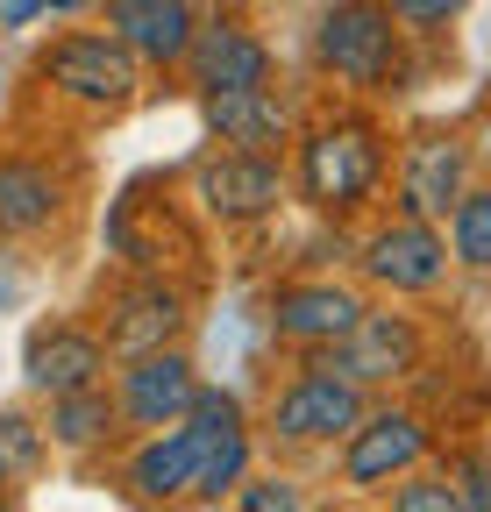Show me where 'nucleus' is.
<instances>
[{
	"mask_svg": "<svg viewBox=\"0 0 491 512\" xmlns=\"http://www.w3.org/2000/svg\"><path fill=\"white\" fill-rule=\"evenodd\" d=\"M36 86L57 93V100H72V107H93V114H121L136 93H143V72L150 64L121 43L107 22L100 29H65V36H50L36 50Z\"/></svg>",
	"mask_w": 491,
	"mask_h": 512,
	"instance_id": "3",
	"label": "nucleus"
},
{
	"mask_svg": "<svg viewBox=\"0 0 491 512\" xmlns=\"http://www.w3.org/2000/svg\"><path fill=\"white\" fill-rule=\"evenodd\" d=\"M93 0H43V15H86Z\"/></svg>",
	"mask_w": 491,
	"mask_h": 512,
	"instance_id": "27",
	"label": "nucleus"
},
{
	"mask_svg": "<svg viewBox=\"0 0 491 512\" xmlns=\"http://www.w3.org/2000/svg\"><path fill=\"white\" fill-rule=\"evenodd\" d=\"M200 121L207 136L228 143V150H264V157H285L299 121L292 107L278 100V86H228V93H200Z\"/></svg>",
	"mask_w": 491,
	"mask_h": 512,
	"instance_id": "16",
	"label": "nucleus"
},
{
	"mask_svg": "<svg viewBox=\"0 0 491 512\" xmlns=\"http://www.w3.org/2000/svg\"><path fill=\"white\" fill-rule=\"evenodd\" d=\"M385 178H392V136L363 107H335L292 136V200L328 228H349L356 214H371Z\"/></svg>",
	"mask_w": 491,
	"mask_h": 512,
	"instance_id": "1",
	"label": "nucleus"
},
{
	"mask_svg": "<svg viewBox=\"0 0 491 512\" xmlns=\"http://www.w3.org/2000/svg\"><path fill=\"white\" fill-rule=\"evenodd\" d=\"M356 271L371 278L385 299H427L442 292L456 256H449V228L442 221H420V214H385L356 235Z\"/></svg>",
	"mask_w": 491,
	"mask_h": 512,
	"instance_id": "7",
	"label": "nucleus"
},
{
	"mask_svg": "<svg viewBox=\"0 0 491 512\" xmlns=\"http://www.w3.org/2000/svg\"><path fill=\"white\" fill-rule=\"evenodd\" d=\"M314 72L356 100H392L413 79V29L392 0H328L314 15Z\"/></svg>",
	"mask_w": 491,
	"mask_h": 512,
	"instance_id": "2",
	"label": "nucleus"
},
{
	"mask_svg": "<svg viewBox=\"0 0 491 512\" xmlns=\"http://www.w3.org/2000/svg\"><path fill=\"white\" fill-rule=\"evenodd\" d=\"M385 505H392V512H463V491H456L449 463H442V470L420 463V470H406V477L385 491Z\"/></svg>",
	"mask_w": 491,
	"mask_h": 512,
	"instance_id": "22",
	"label": "nucleus"
},
{
	"mask_svg": "<svg viewBox=\"0 0 491 512\" xmlns=\"http://www.w3.org/2000/svg\"><path fill=\"white\" fill-rule=\"evenodd\" d=\"M200 456H207V434L193 420H171L157 434H136L129 463H121V491H129L136 505H193Z\"/></svg>",
	"mask_w": 491,
	"mask_h": 512,
	"instance_id": "14",
	"label": "nucleus"
},
{
	"mask_svg": "<svg viewBox=\"0 0 491 512\" xmlns=\"http://www.w3.org/2000/svg\"><path fill=\"white\" fill-rule=\"evenodd\" d=\"M100 22L129 43L150 72H178L200 36V8L193 0H100Z\"/></svg>",
	"mask_w": 491,
	"mask_h": 512,
	"instance_id": "18",
	"label": "nucleus"
},
{
	"mask_svg": "<svg viewBox=\"0 0 491 512\" xmlns=\"http://www.w3.org/2000/svg\"><path fill=\"white\" fill-rule=\"evenodd\" d=\"M299 363H321V370L363 384V392L378 399V392H392V384H406V377L427 370V328H420L413 313H399V306H363V320H356L342 342L299 356Z\"/></svg>",
	"mask_w": 491,
	"mask_h": 512,
	"instance_id": "8",
	"label": "nucleus"
},
{
	"mask_svg": "<svg viewBox=\"0 0 491 512\" xmlns=\"http://www.w3.org/2000/svg\"><path fill=\"white\" fill-rule=\"evenodd\" d=\"M114 406H121V434H157V427H171V420H186L193 413V392H200V370H193V356H186V342L178 349H150V356H121L114 363Z\"/></svg>",
	"mask_w": 491,
	"mask_h": 512,
	"instance_id": "12",
	"label": "nucleus"
},
{
	"mask_svg": "<svg viewBox=\"0 0 491 512\" xmlns=\"http://www.w3.org/2000/svg\"><path fill=\"white\" fill-rule=\"evenodd\" d=\"M427 456H435V427H427V413L392 406V399H371V413L335 441V484H349L363 498H385Z\"/></svg>",
	"mask_w": 491,
	"mask_h": 512,
	"instance_id": "6",
	"label": "nucleus"
},
{
	"mask_svg": "<svg viewBox=\"0 0 491 512\" xmlns=\"http://www.w3.org/2000/svg\"><path fill=\"white\" fill-rule=\"evenodd\" d=\"M65 207H72V178L50 157H29V150L0 157V235L8 242L50 235L57 221H65Z\"/></svg>",
	"mask_w": 491,
	"mask_h": 512,
	"instance_id": "17",
	"label": "nucleus"
},
{
	"mask_svg": "<svg viewBox=\"0 0 491 512\" xmlns=\"http://www.w3.org/2000/svg\"><path fill=\"white\" fill-rule=\"evenodd\" d=\"M93 328L107 335L114 363L121 356H150V349H178L193 335V285H178L164 271H136V278H121L100 299Z\"/></svg>",
	"mask_w": 491,
	"mask_h": 512,
	"instance_id": "9",
	"label": "nucleus"
},
{
	"mask_svg": "<svg viewBox=\"0 0 491 512\" xmlns=\"http://www.w3.org/2000/svg\"><path fill=\"white\" fill-rule=\"evenodd\" d=\"M107 370H114V349L93 320H43L22 342V384L36 399L79 392V384H107Z\"/></svg>",
	"mask_w": 491,
	"mask_h": 512,
	"instance_id": "13",
	"label": "nucleus"
},
{
	"mask_svg": "<svg viewBox=\"0 0 491 512\" xmlns=\"http://www.w3.org/2000/svg\"><path fill=\"white\" fill-rule=\"evenodd\" d=\"M257 463V427H228V434H207V456H200V484H193V505H221L242 491Z\"/></svg>",
	"mask_w": 491,
	"mask_h": 512,
	"instance_id": "21",
	"label": "nucleus"
},
{
	"mask_svg": "<svg viewBox=\"0 0 491 512\" xmlns=\"http://www.w3.org/2000/svg\"><path fill=\"white\" fill-rule=\"evenodd\" d=\"M392 15H399L413 36H442L449 22L470 15V0H392Z\"/></svg>",
	"mask_w": 491,
	"mask_h": 512,
	"instance_id": "25",
	"label": "nucleus"
},
{
	"mask_svg": "<svg viewBox=\"0 0 491 512\" xmlns=\"http://www.w3.org/2000/svg\"><path fill=\"white\" fill-rule=\"evenodd\" d=\"M477 178V143L463 128H413L392 157V207L420 221H449Z\"/></svg>",
	"mask_w": 491,
	"mask_h": 512,
	"instance_id": "10",
	"label": "nucleus"
},
{
	"mask_svg": "<svg viewBox=\"0 0 491 512\" xmlns=\"http://www.w3.org/2000/svg\"><path fill=\"white\" fill-rule=\"evenodd\" d=\"M186 200L200 221L214 228H257L271 221L285 200H292V164L285 157H264V150H228L214 143L193 171H186Z\"/></svg>",
	"mask_w": 491,
	"mask_h": 512,
	"instance_id": "5",
	"label": "nucleus"
},
{
	"mask_svg": "<svg viewBox=\"0 0 491 512\" xmlns=\"http://www.w3.org/2000/svg\"><path fill=\"white\" fill-rule=\"evenodd\" d=\"M442 228H449V256H456V271L491 285V178H470V192L456 200V214H449Z\"/></svg>",
	"mask_w": 491,
	"mask_h": 512,
	"instance_id": "20",
	"label": "nucleus"
},
{
	"mask_svg": "<svg viewBox=\"0 0 491 512\" xmlns=\"http://www.w3.org/2000/svg\"><path fill=\"white\" fill-rule=\"evenodd\" d=\"M363 413H371V392L321 363H299L285 384H271L264 399V420H257V441L285 448V456H314V448H335Z\"/></svg>",
	"mask_w": 491,
	"mask_h": 512,
	"instance_id": "4",
	"label": "nucleus"
},
{
	"mask_svg": "<svg viewBox=\"0 0 491 512\" xmlns=\"http://www.w3.org/2000/svg\"><path fill=\"white\" fill-rule=\"evenodd\" d=\"M228 505H242V512H299L306 491H299V477H257V470H250Z\"/></svg>",
	"mask_w": 491,
	"mask_h": 512,
	"instance_id": "24",
	"label": "nucleus"
},
{
	"mask_svg": "<svg viewBox=\"0 0 491 512\" xmlns=\"http://www.w3.org/2000/svg\"><path fill=\"white\" fill-rule=\"evenodd\" d=\"M178 72H186L193 93H228V86H271L278 57L242 15H214V22H200V36H193V50H186Z\"/></svg>",
	"mask_w": 491,
	"mask_h": 512,
	"instance_id": "15",
	"label": "nucleus"
},
{
	"mask_svg": "<svg viewBox=\"0 0 491 512\" xmlns=\"http://www.w3.org/2000/svg\"><path fill=\"white\" fill-rule=\"evenodd\" d=\"M363 306H371V299H363L349 278H328V271H314V278H278V285L264 292V328H271V342L314 356V349H328V342H342V335L356 328Z\"/></svg>",
	"mask_w": 491,
	"mask_h": 512,
	"instance_id": "11",
	"label": "nucleus"
},
{
	"mask_svg": "<svg viewBox=\"0 0 491 512\" xmlns=\"http://www.w3.org/2000/svg\"><path fill=\"white\" fill-rule=\"evenodd\" d=\"M0 456L15 463V477H29L43 456H50V434H43V420H29V413H0Z\"/></svg>",
	"mask_w": 491,
	"mask_h": 512,
	"instance_id": "23",
	"label": "nucleus"
},
{
	"mask_svg": "<svg viewBox=\"0 0 491 512\" xmlns=\"http://www.w3.org/2000/svg\"><path fill=\"white\" fill-rule=\"evenodd\" d=\"M449 477H456V491H463V512H491V456H484V448L456 456Z\"/></svg>",
	"mask_w": 491,
	"mask_h": 512,
	"instance_id": "26",
	"label": "nucleus"
},
{
	"mask_svg": "<svg viewBox=\"0 0 491 512\" xmlns=\"http://www.w3.org/2000/svg\"><path fill=\"white\" fill-rule=\"evenodd\" d=\"M43 434L57 456H100V448L129 441L121 434V406H114V384H79V392H57L43 399Z\"/></svg>",
	"mask_w": 491,
	"mask_h": 512,
	"instance_id": "19",
	"label": "nucleus"
},
{
	"mask_svg": "<svg viewBox=\"0 0 491 512\" xmlns=\"http://www.w3.org/2000/svg\"><path fill=\"white\" fill-rule=\"evenodd\" d=\"M8 498H15V463L0 456V505H8Z\"/></svg>",
	"mask_w": 491,
	"mask_h": 512,
	"instance_id": "28",
	"label": "nucleus"
}]
</instances>
